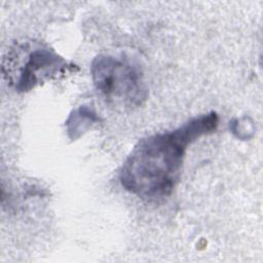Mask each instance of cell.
Instances as JSON below:
<instances>
[{
	"label": "cell",
	"mask_w": 263,
	"mask_h": 263,
	"mask_svg": "<svg viewBox=\"0 0 263 263\" xmlns=\"http://www.w3.org/2000/svg\"><path fill=\"white\" fill-rule=\"evenodd\" d=\"M218 122V114L210 112L174 130L139 141L122 164V186L149 201L167 197L178 182L187 147L200 137L213 133Z\"/></svg>",
	"instance_id": "cell-1"
},
{
	"label": "cell",
	"mask_w": 263,
	"mask_h": 263,
	"mask_svg": "<svg viewBox=\"0 0 263 263\" xmlns=\"http://www.w3.org/2000/svg\"><path fill=\"white\" fill-rule=\"evenodd\" d=\"M73 69L52 49L35 43H21L3 59L2 72L17 91H28L36 85L65 75Z\"/></svg>",
	"instance_id": "cell-2"
},
{
	"label": "cell",
	"mask_w": 263,
	"mask_h": 263,
	"mask_svg": "<svg viewBox=\"0 0 263 263\" xmlns=\"http://www.w3.org/2000/svg\"><path fill=\"white\" fill-rule=\"evenodd\" d=\"M90 73L96 88L115 106L139 107L147 98L141 70L127 60L100 54L93 59Z\"/></svg>",
	"instance_id": "cell-3"
}]
</instances>
